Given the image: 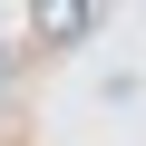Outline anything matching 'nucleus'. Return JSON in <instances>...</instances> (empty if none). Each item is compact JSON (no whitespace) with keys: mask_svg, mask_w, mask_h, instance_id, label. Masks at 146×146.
Instances as JSON below:
<instances>
[{"mask_svg":"<svg viewBox=\"0 0 146 146\" xmlns=\"http://www.w3.org/2000/svg\"><path fill=\"white\" fill-rule=\"evenodd\" d=\"M0 68H10V49H0Z\"/></svg>","mask_w":146,"mask_h":146,"instance_id":"1","label":"nucleus"}]
</instances>
